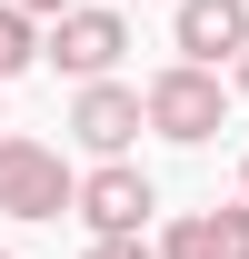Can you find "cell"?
<instances>
[{
    "label": "cell",
    "instance_id": "obj_13",
    "mask_svg": "<svg viewBox=\"0 0 249 259\" xmlns=\"http://www.w3.org/2000/svg\"><path fill=\"white\" fill-rule=\"evenodd\" d=\"M0 259H10V249H0Z\"/></svg>",
    "mask_w": 249,
    "mask_h": 259
},
{
    "label": "cell",
    "instance_id": "obj_7",
    "mask_svg": "<svg viewBox=\"0 0 249 259\" xmlns=\"http://www.w3.org/2000/svg\"><path fill=\"white\" fill-rule=\"evenodd\" d=\"M159 259H249V199H239V209L170 220V229H159Z\"/></svg>",
    "mask_w": 249,
    "mask_h": 259
},
{
    "label": "cell",
    "instance_id": "obj_5",
    "mask_svg": "<svg viewBox=\"0 0 249 259\" xmlns=\"http://www.w3.org/2000/svg\"><path fill=\"white\" fill-rule=\"evenodd\" d=\"M120 50H130V20H120V10H90V0H80V10L50 20V70H70V80H110Z\"/></svg>",
    "mask_w": 249,
    "mask_h": 259
},
{
    "label": "cell",
    "instance_id": "obj_10",
    "mask_svg": "<svg viewBox=\"0 0 249 259\" xmlns=\"http://www.w3.org/2000/svg\"><path fill=\"white\" fill-rule=\"evenodd\" d=\"M20 10H40V20H60V10H80V0H20Z\"/></svg>",
    "mask_w": 249,
    "mask_h": 259
},
{
    "label": "cell",
    "instance_id": "obj_9",
    "mask_svg": "<svg viewBox=\"0 0 249 259\" xmlns=\"http://www.w3.org/2000/svg\"><path fill=\"white\" fill-rule=\"evenodd\" d=\"M90 259H159L150 239H90Z\"/></svg>",
    "mask_w": 249,
    "mask_h": 259
},
{
    "label": "cell",
    "instance_id": "obj_12",
    "mask_svg": "<svg viewBox=\"0 0 249 259\" xmlns=\"http://www.w3.org/2000/svg\"><path fill=\"white\" fill-rule=\"evenodd\" d=\"M239 190H249V160H239Z\"/></svg>",
    "mask_w": 249,
    "mask_h": 259
},
{
    "label": "cell",
    "instance_id": "obj_2",
    "mask_svg": "<svg viewBox=\"0 0 249 259\" xmlns=\"http://www.w3.org/2000/svg\"><path fill=\"white\" fill-rule=\"evenodd\" d=\"M80 209V180L50 140H20V130H0V220H60Z\"/></svg>",
    "mask_w": 249,
    "mask_h": 259
},
{
    "label": "cell",
    "instance_id": "obj_3",
    "mask_svg": "<svg viewBox=\"0 0 249 259\" xmlns=\"http://www.w3.org/2000/svg\"><path fill=\"white\" fill-rule=\"evenodd\" d=\"M150 209H159V190H150V169H130V160H100L80 180V229L90 239H140Z\"/></svg>",
    "mask_w": 249,
    "mask_h": 259
},
{
    "label": "cell",
    "instance_id": "obj_6",
    "mask_svg": "<svg viewBox=\"0 0 249 259\" xmlns=\"http://www.w3.org/2000/svg\"><path fill=\"white\" fill-rule=\"evenodd\" d=\"M170 40H180V60H239L249 50V0H180L170 10Z\"/></svg>",
    "mask_w": 249,
    "mask_h": 259
},
{
    "label": "cell",
    "instance_id": "obj_8",
    "mask_svg": "<svg viewBox=\"0 0 249 259\" xmlns=\"http://www.w3.org/2000/svg\"><path fill=\"white\" fill-rule=\"evenodd\" d=\"M30 60H50V30H40V10L0 0V80H20Z\"/></svg>",
    "mask_w": 249,
    "mask_h": 259
},
{
    "label": "cell",
    "instance_id": "obj_1",
    "mask_svg": "<svg viewBox=\"0 0 249 259\" xmlns=\"http://www.w3.org/2000/svg\"><path fill=\"white\" fill-rule=\"evenodd\" d=\"M140 90H150V130H159V140H180V150L219 140V120H229V90H219L210 60H170V70H150Z\"/></svg>",
    "mask_w": 249,
    "mask_h": 259
},
{
    "label": "cell",
    "instance_id": "obj_11",
    "mask_svg": "<svg viewBox=\"0 0 249 259\" xmlns=\"http://www.w3.org/2000/svg\"><path fill=\"white\" fill-rule=\"evenodd\" d=\"M239 100H249V50H239Z\"/></svg>",
    "mask_w": 249,
    "mask_h": 259
},
{
    "label": "cell",
    "instance_id": "obj_4",
    "mask_svg": "<svg viewBox=\"0 0 249 259\" xmlns=\"http://www.w3.org/2000/svg\"><path fill=\"white\" fill-rule=\"evenodd\" d=\"M140 130H150V90H130V80H80V100H70V140H80V150L120 160Z\"/></svg>",
    "mask_w": 249,
    "mask_h": 259
}]
</instances>
